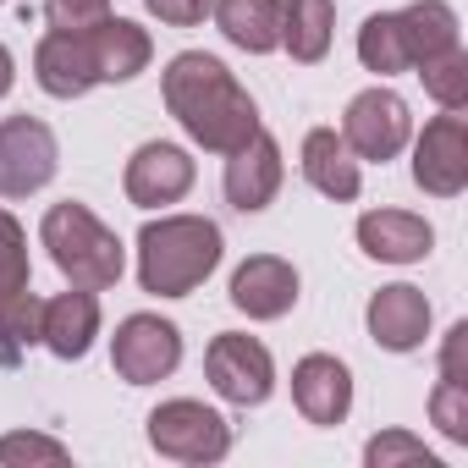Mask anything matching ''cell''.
Returning a JSON list of instances; mask_svg holds the SVG:
<instances>
[{
	"label": "cell",
	"mask_w": 468,
	"mask_h": 468,
	"mask_svg": "<svg viewBox=\"0 0 468 468\" xmlns=\"http://www.w3.org/2000/svg\"><path fill=\"white\" fill-rule=\"evenodd\" d=\"M160 94H165V111L176 116V127L209 154H231L238 144H249L260 133L254 94L231 78L226 61H215L204 50L171 56L160 72Z\"/></svg>",
	"instance_id": "cell-1"
},
{
	"label": "cell",
	"mask_w": 468,
	"mask_h": 468,
	"mask_svg": "<svg viewBox=\"0 0 468 468\" xmlns=\"http://www.w3.org/2000/svg\"><path fill=\"white\" fill-rule=\"evenodd\" d=\"M226 254L220 226L204 215H160L138 231V287L154 298H187L215 276Z\"/></svg>",
	"instance_id": "cell-2"
},
{
	"label": "cell",
	"mask_w": 468,
	"mask_h": 468,
	"mask_svg": "<svg viewBox=\"0 0 468 468\" xmlns=\"http://www.w3.org/2000/svg\"><path fill=\"white\" fill-rule=\"evenodd\" d=\"M39 243L50 249V265L72 282V287H89V292H105L122 282L127 271V254H122V238L89 209V204H50L45 220H39Z\"/></svg>",
	"instance_id": "cell-3"
},
{
	"label": "cell",
	"mask_w": 468,
	"mask_h": 468,
	"mask_svg": "<svg viewBox=\"0 0 468 468\" xmlns=\"http://www.w3.org/2000/svg\"><path fill=\"white\" fill-rule=\"evenodd\" d=\"M149 446L171 463H220L231 452V424L193 397H171L149 413Z\"/></svg>",
	"instance_id": "cell-4"
},
{
	"label": "cell",
	"mask_w": 468,
	"mask_h": 468,
	"mask_svg": "<svg viewBox=\"0 0 468 468\" xmlns=\"http://www.w3.org/2000/svg\"><path fill=\"white\" fill-rule=\"evenodd\" d=\"M204 375H209L215 397L238 402V408H260L276 391V358H271V347L260 336H243V331H220L204 347Z\"/></svg>",
	"instance_id": "cell-5"
},
{
	"label": "cell",
	"mask_w": 468,
	"mask_h": 468,
	"mask_svg": "<svg viewBox=\"0 0 468 468\" xmlns=\"http://www.w3.org/2000/svg\"><path fill=\"white\" fill-rule=\"evenodd\" d=\"M342 138H347V149H353L358 160H375V165L397 160V154L408 149V138H413L408 100L391 94V89H364V94H353V105H347V116H342Z\"/></svg>",
	"instance_id": "cell-6"
},
{
	"label": "cell",
	"mask_w": 468,
	"mask_h": 468,
	"mask_svg": "<svg viewBox=\"0 0 468 468\" xmlns=\"http://www.w3.org/2000/svg\"><path fill=\"white\" fill-rule=\"evenodd\" d=\"M61 165V144L39 116H6L0 122V193L28 198L39 193Z\"/></svg>",
	"instance_id": "cell-7"
},
{
	"label": "cell",
	"mask_w": 468,
	"mask_h": 468,
	"mask_svg": "<svg viewBox=\"0 0 468 468\" xmlns=\"http://www.w3.org/2000/svg\"><path fill=\"white\" fill-rule=\"evenodd\" d=\"M111 364L127 386H154L182 364V331L160 314H127L111 336Z\"/></svg>",
	"instance_id": "cell-8"
},
{
	"label": "cell",
	"mask_w": 468,
	"mask_h": 468,
	"mask_svg": "<svg viewBox=\"0 0 468 468\" xmlns=\"http://www.w3.org/2000/svg\"><path fill=\"white\" fill-rule=\"evenodd\" d=\"M413 182L430 198H457L468 187V116L463 111H441L435 122H424L413 144Z\"/></svg>",
	"instance_id": "cell-9"
},
{
	"label": "cell",
	"mask_w": 468,
	"mask_h": 468,
	"mask_svg": "<svg viewBox=\"0 0 468 468\" xmlns=\"http://www.w3.org/2000/svg\"><path fill=\"white\" fill-rule=\"evenodd\" d=\"M193 176H198V165H193V154H187L182 144L149 138V144L133 149L122 187H127V198H133L138 209H165V204H176V198L193 187Z\"/></svg>",
	"instance_id": "cell-10"
},
{
	"label": "cell",
	"mask_w": 468,
	"mask_h": 468,
	"mask_svg": "<svg viewBox=\"0 0 468 468\" xmlns=\"http://www.w3.org/2000/svg\"><path fill=\"white\" fill-rule=\"evenodd\" d=\"M282 176H287V165H282V144L260 127L249 144H238V149L226 154V176H220V187H226V204H231V209L260 215V209L282 193Z\"/></svg>",
	"instance_id": "cell-11"
},
{
	"label": "cell",
	"mask_w": 468,
	"mask_h": 468,
	"mask_svg": "<svg viewBox=\"0 0 468 468\" xmlns=\"http://www.w3.org/2000/svg\"><path fill=\"white\" fill-rule=\"evenodd\" d=\"M34 78H39V89L50 100H83L89 89H100L83 28H50L39 39V50H34Z\"/></svg>",
	"instance_id": "cell-12"
},
{
	"label": "cell",
	"mask_w": 468,
	"mask_h": 468,
	"mask_svg": "<svg viewBox=\"0 0 468 468\" xmlns=\"http://www.w3.org/2000/svg\"><path fill=\"white\" fill-rule=\"evenodd\" d=\"M298 303V271L282 254H254L231 276V309H243L249 320H282Z\"/></svg>",
	"instance_id": "cell-13"
},
{
	"label": "cell",
	"mask_w": 468,
	"mask_h": 468,
	"mask_svg": "<svg viewBox=\"0 0 468 468\" xmlns=\"http://www.w3.org/2000/svg\"><path fill=\"white\" fill-rule=\"evenodd\" d=\"M364 320H369L375 347H386V353H413V347H424V336H430V298H424L419 287L397 282V287H380V292L369 298Z\"/></svg>",
	"instance_id": "cell-14"
},
{
	"label": "cell",
	"mask_w": 468,
	"mask_h": 468,
	"mask_svg": "<svg viewBox=\"0 0 468 468\" xmlns=\"http://www.w3.org/2000/svg\"><path fill=\"white\" fill-rule=\"evenodd\" d=\"M292 402L309 424H342L353 408V375L331 353H309L292 364Z\"/></svg>",
	"instance_id": "cell-15"
},
{
	"label": "cell",
	"mask_w": 468,
	"mask_h": 468,
	"mask_svg": "<svg viewBox=\"0 0 468 468\" xmlns=\"http://www.w3.org/2000/svg\"><path fill=\"white\" fill-rule=\"evenodd\" d=\"M435 243V231L413 209H369L358 215V249L380 265H419Z\"/></svg>",
	"instance_id": "cell-16"
},
{
	"label": "cell",
	"mask_w": 468,
	"mask_h": 468,
	"mask_svg": "<svg viewBox=\"0 0 468 468\" xmlns=\"http://www.w3.org/2000/svg\"><path fill=\"white\" fill-rule=\"evenodd\" d=\"M83 39H89V56H94L100 83H133V78L149 67V56H154L149 34H144L138 23H127V17H111V12H105L100 23H89Z\"/></svg>",
	"instance_id": "cell-17"
},
{
	"label": "cell",
	"mask_w": 468,
	"mask_h": 468,
	"mask_svg": "<svg viewBox=\"0 0 468 468\" xmlns=\"http://www.w3.org/2000/svg\"><path fill=\"white\" fill-rule=\"evenodd\" d=\"M94 336H100V298L89 287H72V292H61L39 309V342L56 358H67V364L83 358L94 347Z\"/></svg>",
	"instance_id": "cell-18"
},
{
	"label": "cell",
	"mask_w": 468,
	"mask_h": 468,
	"mask_svg": "<svg viewBox=\"0 0 468 468\" xmlns=\"http://www.w3.org/2000/svg\"><path fill=\"white\" fill-rule=\"evenodd\" d=\"M303 176H309L314 193H325V198H336V204H353L358 187H364L358 154L347 149V138H342L336 127H314V133L303 138Z\"/></svg>",
	"instance_id": "cell-19"
},
{
	"label": "cell",
	"mask_w": 468,
	"mask_h": 468,
	"mask_svg": "<svg viewBox=\"0 0 468 468\" xmlns=\"http://www.w3.org/2000/svg\"><path fill=\"white\" fill-rule=\"evenodd\" d=\"M209 12L238 50H249V56L282 50V0H215Z\"/></svg>",
	"instance_id": "cell-20"
},
{
	"label": "cell",
	"mask_w": 468,
	"mask_h": 468,
	"mask_svg": "<svg viewBox=\"0 0 468 468\" xmlns=\"http://www.w3.org/2000/svg\"><path fill=\"white\" fill-rule=\"evenodd\" d=\"M336 34V6L331 0H282V50L303 67L325 61Z\"/></svg>",
	"instance_id": "cell-21"
},
{
	"label": "cell",
	"mask_w": 468,
	"mask_h": 468,
	"mask_svg": "<svg viewBox=\"0 0 468 468\" xmlns=\"http://www.w3.org/2000/svg\"><path fill=\"white\" fill-rule=\"evenodd\" d=\"M397 23H402V39H408L413 67L457 50V12L446 6V0H413V6L397 12Z\"/></svg>",
	"instance_id": "cell-22"
},
{
	"label": "cell",
	"mask_w": 468,
	"mask_h": 468,
	"mask_svg": "<svg viewBox=\"0 0 468 468\" xmlns=\"http://www.w3.org/2000/svg\"><path fill=\"white\" fill-rule=\"evenodd\" d=\"M358 61L380 78H397V72H413V56H408V39H402V23L397 12H375L364 17L358 28Z\"/></svg>",
	"instance_id": "cell-23"
},
{
	"label": "cell",
	"mask_w": 468,
	"mask_h": 468,
	"mask_svg": "<svg viewBox=\"0 0 468 468\" xmlns=\"http://www.w3.org/2000/svg\"><path fill=\"white\" fill-rule=\"evenodd\" d=\"M39 309H45V298H34V292L0 298V364H17L39 342Z\"/></svg>",
	"instance_id": "cell-24"
},
{
	"label": "cell",
	"mask_w": 468,
	"mask_h": 468,
	"mask_svg": "<svg viewBox=\"0 0 468 468\" xmlns=\"http://www.w3.org/2000/svg\"><path fill=\"white\" fill-rule=\"evenodd\" d=\"M413 72L424 78V94L441 111H463L468 105V56H463V45L446 50V56H435V61H424V67H413Z\"/></svg>",
	"instance_id": "cell-25"
},
{
	"label": "cell",
	"mask_w": 468,
	"mask_h": 468,
	"mask_svg": "<svg viewBox=\"0 0 468 468\" xmlns=\"http://www.w3.org/2000/svg\"><path fill=\"white\" fill-rule=\"evenodd\" d=\"M28 231L17 226V215L0 209V298H12V292H28Z\"/></svg>",
	"instance_id": "cell-26"
},
{
	"label": "cell",
	"mask_w": 468,
	"mask_h": 468,
	"mask_svg": "<svg viewBox=\"0 0 468 468\" xmlns=\"http://www.w3.org/2000/svg\"><path fill=\"white\" fill-rule=\"evenodd\" d=\"M364 463H369V468H397V463H413V468H441V457H435L419 435H408V430H386V435H375V441L364 446Z\"/></svg>",
	"instance_id": "cell-27"
},
{
	"label": "cell",
	"mask_w": 468,
	"mask_h": 468,
	"mask_svg": "<svg viewBox=\"0 0 468 468\" xmlns=\"http://www.w3.org/2000/svg\"><path fill=\"white\" fill-rule=\"evenodd\" d=\"M430 419L446 441L468 446V380H441L430 391Z\"/></svg>",
	"instance_id": "cell-28"
},
{
	"label": "cell",
	"mask_w": 468,
	"mask_h": 468,
	"mask_svg": "<svg viewBox=\"0 0 468 468\" xmlns=\"http://www.w3.org/2000/svg\"><path fill=\"white\" fill-rule=\"evenodd\" d=\"M72 452L56 441V435H34V430H12L0 435V463L17 468V463H67Z\"/></svg>",
	"instance_id": "cell-29"
},
{
	"label": "cell",
	"mask_w": 468,
	"mask_h": 468,
	"mask_svg": "<svg viewBox=\"0 0 468 468\" xmlns=\"http://www.w3.org/2000/svg\"><path fill=\"white\" fill-rule=\"evenodd\" d=\"M50 28H89L111 12V0H45Z\"/></svg>",
	"instance_id": "cell-30"
},
{
	"label": "cell",
	"mask_w": 468,
	"mask_h": 468,
	"mask_svg": "<svg viewBox=\"0 0 468 468\" xmlns=\"http://www.w3.org/2000/svg\"><path fill=\"white\" fill-rule=\"evenodd\" d=\"M144 6H149V17H160L171 28H198L215 0H144Z\"/></svg>",
	"instance_id": "cell-31"
},
{
	"label": "cell",
	"mask_w": 468,
	"mask_h": 468,
	"mask_svg": "<svg viewBox=\"0 0 468 468\" xmlns=\"http://www.w3.org/2000/svg\"><path fill=\"white\" fill-rule=\"evenodd\" d=\"M463 353H468V320H457V325L446 331V347H441V380H468Z\"/></svg>",
	"instance_id": "cell-32"
},
{
	"label": "cell",
	"mask_w": 468,
	"mask_h": 468,
	"mask_svg": "<svg viewBox=\"0 0 468 468\" xmlns=\"http://www.w3.org/2000/svg\"><path fill=\"white\" fill-rule=\"evenodd\" d=\"M12 83H17V61H12V50L0 45V100L12 94Z\"/></svg>",
	"instance_id": "cell-33"
}]
</instances>
